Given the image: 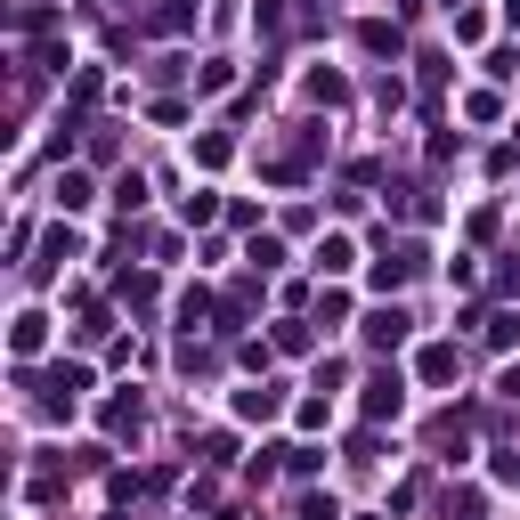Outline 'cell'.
<instances>
[{
	"mask_svg": "<svg viewBox=\"0 0 520 520\" xmlns=\"http://www.w3.org/2000/svg\"><path fill=\"white\" fill-rule=\"evenodd\" d=\"M366 342H374V350H399V342H407V309H374V317H366Z\"/></svg>",
	"mask_w": 520,
	"mask_h": 520,
	"instance_id": "cell-1",
	"label": "cell"
},
{
	"mask_svg": "<svg viewBox=\"0 0 520 520\" xmlns=\"http://www.w3.org/2000/svg\"><path fill=\"white\" fill-rule=\"evenodd\" d=\"M399 407H407V382L399 374H374L366 382V415H399Z\"/></svg>",
	"mask_w": 520,
	"mask_h": 520,
	"instance_id": "cell-2",
	"label": "cell"
},
{
	"mask_svg": "<svg viewBox=\"0 0 520 520\" xmlns=\"http://www.w3.org/2000/svg\"><path fill=\"white\" fill-rule=\"evenodd\" d=\"M455 366H464L455 350H423V374H431V382H455Z\"/></svg>",
	"mask_w": 520,
	"mask_h": 520,
	"instance_id": "cell-3",
	"label": "cell"
},
{
	"mask_svg": "<svg viewBox=\"0 0 520 520\" xmlns=\"http://www.w3.org/2000/svg\"><path fill=\"white\" fill-rule=\"evenodd\" d=\"M447 520H480V496L464 488V496H447Z\"/></svg>",
	"mask_w": 520,
	"mask_h": 520,
	"instance_id": "cell-4",
	"label": "cell"
},
{
	"mask_svg": "<svg viewBox=\"0 0 520 520\" xmlns=\"http://www.w3.org/2000/svg\"><path fill=\"white\" fill-rule=\"evenodd\" d=\"M496 472H504V480H520V455H496Z\"/></svg>",
	"mask_w": 520,
	"mask_h": 520,
	"instance_id": "cell-5",
	"label": "cell"
},
{
	"mask_svg": "<svg viewBox=\"0 0 520 520\" xmlns=\"http://www.w3.org/2000/svg\"><path fill=\"white\" fill-rule=\"evenodd\" d=\"M504 285H512V293H520V260H504Z\"/></svg>",
	"mask_w": 520,
	"mask_h": 520,
	"instance_id": "cell-6",
	"label": "cell"
}]
</instances>
